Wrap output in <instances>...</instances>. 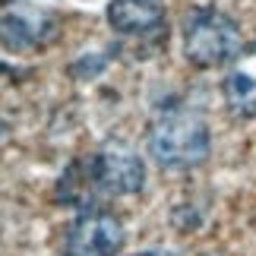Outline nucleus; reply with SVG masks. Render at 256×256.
<instances>
[{"instance_id": "f257e3e1", "label": "nucleus", "mask_w": 256, "mask_h": 256, "mask_svg": "<svg viewBox=\"0 0 256 256\" xmlns=\"http://www.w3.org/2000/svg\"><path fill=\"white\" fill-rule=\"evenodd\" d=\"M209 152H212V136L202 114L190 111V108H168L155 117L149 130V155L162 168L171 171L196 168L209 158Z\"/></svg>"}, {"instance_id": "f03ea898", "label": "nucleus", "mask_w": 256, "mask_h": 256, "mask_svg": "<svg viewBox=\"0 0 256 256\" xmlns=\"http://www.w3.org/2000/svg\"><path fill=\"white\" fill-rule=\"evenodd\" d=\"M240 28L238 22L215 6H200L184 22V54L200 70L231 64L240 54Z\"/></svg>"}, {"instance_id": "7ed1b4c3", "label": "nucleus", "mask_w": 256, "mask_h": 256, "mask_svg": "<svg viewBox=\"0 0 256 256\" xmlns=\"http://www.w3.org/2000/svg\"><path fill=\"white\" fill-rule=\"evenodd\" d=\"M86 174L92 190L108 196H133L146 186V164L126 142H104L95 155H88Z\"/></svg>"}, {"instance_id": "20e7f679", "label": "nucleus", "mask_w": 256, "mask_h": 256, "mask_svg": "<svg viewBox=\"0 0 256 256\" xmlns=\"http://www.w3.org/2000/svg\"><path fill=\"white\" fill-rule=\"evenodd\" d=\"M126 244V231L117 215L104 209H82L66 231L70 256H117Z\"/></svg>"}, {"instance_id": "39448f33", "label": "nucleus", "mask_w": 256, "mask_h": 256, "mask_svg": "<svg viewBox=\"0 0 256 256\" xmlns=\"http://www.w3.org/2000/svg\"><path fill=\"white\" fill-rule=\"evenodd\" d=\"M57 19L48 10H38L26 0H6V10L0 13V42L6 48H42L54 38Z\"/></svg>"}, {"instance_id": "423d86ee", "label": "nucleus", "mask_w": 256, "mask_h": 256, "mask_svg": "<svg viewBox=\"0 0 256 256\" xmlns=\"http://www.w3.org/2000/svg\"><path fill=\"white\" fill-rule=\"evenodd\" d=\"M224 102L240 120L256 117V42L244 44L240 54L231 60V70L224 76Z\"/></svg>"}, {"instance_id": "0eeeda50", "label": "nucleus", "mask_w": 256, "mask_h": 256, "mask_svg": "<svg viewBox=\"0 0 256 256\" xmlns=\"http://www.w3.org/2000/svg\"><path fill=\"white\" fill-rule=\"evenodd\" d=\"M108 22L120 35L152 38L164 28V4L162 0H111Z\"/></svg>"}, {"instance_id": "6e6552de", "label": "nucleus", "mask_w": 256, "mask_h": 256, "mask_svg": "<svg viewBox=\"0 0 256 256\" xmlns=\"http://www.w3.org/2000/svg\"><path fill=\"white\" fill-rule=\"evenodd\" d=\"M136 256H174L168 250H142V253H136Z\"/></svg>"}, {"instance_id": "1a4fd4ad", "label": "nucleus", "mask_w": 256, "mask_h": 256, "mask_svg": "<svg viewBox=\"0 0 256 256\" xmlns=\"http://www.w3.org/2000/svg\"><path fill=\"white\" fill-rule=\"evenodd\" d=\"M0 140H4V120H0Z\"/></svg>"}]
</instances>
